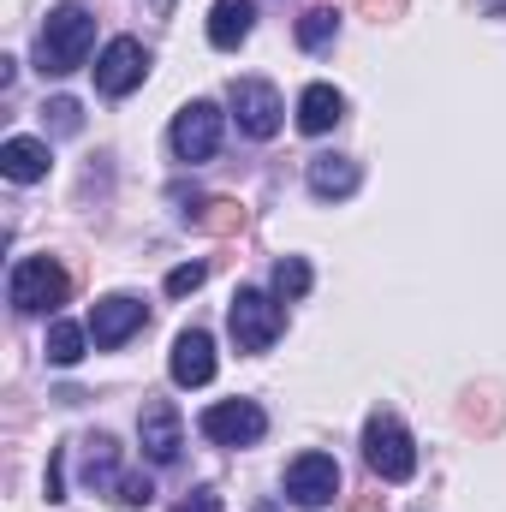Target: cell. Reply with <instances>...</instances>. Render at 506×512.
Instances as JSON below:
<instances>
[{"instance_id":"cell-11","label":"cell","mask_w":506,"mask_h":512,"mask_svg":"<svg viewBox=\"0 0 506 512\" xmlns=\"http://www.w3.org/2000/svg\"><path fill=\"white\" fill-rule=\"evenodd\" d=\"M137 441H143V453H149L155 465H173L179 447H185V435H179V411H173L167 399L143 405V417H137Z\"/></svg>"},{"instance_id":"cell-29","label":"cell","mask_w":506,"mask_h":512,"mask_svg":"<svg viewBox=\"0 0 506 512\" xmlns=\"http://www.w3.org/2000/svg\"><path fill=\"white\" fill-rule=\"evenodd\" d=\"M352 512H381V495H358V501H352Z\"/></svg>"},{"instance_id":"cell-13","label":"cell","mask_w":506,"mask_h":512,"mask_svg":"<svg viewBox=\"0 0 506 512\" xmlns=\"http://www.w3.org/2000/svg\"><path fill=\"white\" fill-rule=\"evenodd\" d=\"M304 179H310V191H316L322 203H334V197H352L364 173H358V161H346V155H310V173H304Z\"/></svg>"},{"instance_id":"cell-27","label":"cell","mask_w":506,"mask_h":512,"mask_svg":"<svg viewBox=\"0 0 506 512\" xmlns=\"http://www.w3.org/2000/svg\"><path fill=\"white\" fill-rule=\"evenodd\" d=\"M173 512H221V495H215V489H197L191 501H179Z\"/></svg>"},{"instance_id":"cell-14","label":"cell","mask_w":506,"mask_h":512,"mask_svg":"<svg viewBox=\"0 0 506 512\" xmlns=\"http://www.w3.org/2000/svg\"><path fill=\"white\" fill-rule=\"evenodd\" d=\"M340 120H346V96H340L334 84H310V90L298 96V131L322 137V131H334Z\"/></svg>"},{"instance_id":"cell-25","label":"cell","mask_w":506,"mask_h":512,"mask_svg":"<svg viewBox=\"0 0 506 512\" xmlns=\"http://www.w3.org/2000/svg\"><path fill=\"white\" fill-rule=\"evenodd\" d=\"M405 6H411V0H358V12H364V18H376V24L405 18Z\"/></svg>"},{"instance_id":"cell-7","label":"cell","mask_w":506,"mask_h":512,"mask_svg":"<svg viewBox=\"0 0 506 512\" xmlns=\"http://www.w3.org/2000/svg\"><path fill=\"white\" fill-rule=\"evenodd\" d=\"M227 102H233V120H239L245 137H274V131H280V114H286V108H280V90H274V84L239 78Z\"/></svg>"},{"instance_id":"cell-28","label":"cell","mask_w":506,"mask_h":512,"mask_svg":"<svg viewBox=\"0 0 506 512\" xmlns=\"http://www.w3.org/2000/svg\"><path fill=\"white\" fill-rule=\"evenodd\" d=\"M465 423H483V429H495V423H501V411H495V405H477V399H471V405H465Z\"/></svg>"},{"instance_id":"cell-18","label":"cell","mask_w":506,"mask_h":512,"mask_svg":"<svg viewBox=\"0 0 506 512\" xmlns=\"http://www.w3.org/2000/svg\"><path fill=\"white\" fill-rule=\"evenodd\" d=\"M84 447V483L90 489H114L120 477H114V465H120V441L114 435H90V441H78Z\"/></svg>"},{"instance_id":"cell-26","label":"cell","mask_w":506,"mask_h":512,"mask_svg":"<svg viewBox=\"0 0 506 512\" xmlns=\"http://www.w3.org/2000/svg\"><path fill=\"white\" fill-rule=\"evenodd\" d=\"M42 489H48V501H66V453L48 459V483H42Z\"/></svg>"},{"instance_id":"cell-2","label":"cell","mask_w":506,"mask_h":512,"mask_svg":"<svg viewBox=\"0 0 506 512\" xmlns=\"http://www.w3.org/2000/svg\"><path fill=\"white\" fill-rule=\"evenodd\" d=\"M364 465L376 471L381 483H405L417 471V447H411V435H405V423L393 411H376L364 423Z\"/></svg>"},{"instance_id":"cell-19","label":"cell","mask_w":506,"mask_h":512,"mask_svg":"<svg viewBox=\"0 0 506 512\" xmlns=\"http://www.w3.org/2000/svg\"><path fill=\"white\" fill-rule=\"evenodd\" d=\"M84 346H90V328H78V322H54V328H48V364L72 370V364L84 358Z\"/></svg>"},{"instance_id":"cell-6","label":"cell","mask_w":506,"mask_h":512,"mask_svg":"<svg viewBox=\"0 0 506 512\" xmlns=\"http://www.w3.org/2000/svg\"><path fill=\"white\" fill-rule=\"evenodd\" d=\"M143 72H149L143 42H137V36H114V42L102 48V60H96V90H102V96H131V90L143 84Z\"/></svg>"},{"instance_id":"cell-22","label":"cell","mask_w":506,"mask_h":512,"mask_svg":"<svg viewBox=\"0 0 506 512\" xmlns=\"http://www.w3.org/2000/svg\"><path fill=\"white\" fill-rule=\"evenodd\" d=\"M108 495H114V501H120L126 512H143L149 501H155V483H149V477H120Z\"/></svg>"},{"instance_id":"cell-4","label":"cell","mask_w":506,"mask_h":512,"mask_svg":"<svg viewBox=\"0 0 506 512\" xmlns=\"http://www.w3.org/2000/svg\"><path fill=\"white\" fill-rule=\"evenodd\" d=\"M227 322H233V340H239V352H268V346L280 340V328H286V310H280L268 292L239 286V292H233V310H227Z\"/></svg>"},{"instance_id":"cell-24","label":"cell","mask_w":506,"mask_h":512,"mask_svg":"<svg viewBox=\"0 0 506 512\" xmlns=\"http://www.w3.org/2000/svg\"><path fill=\"white\" fill-rule=\"evenodd\" d=\"M203 280H209V268H203V262H185V268H173V274H167V292H173V298H185V292H197Z\"/></svg>"},{"instance_id":"cell-3","label":"cell","mask_w":506,"mask_h":512,"mask_svg":"<svg viewBox=\"0 0 506 512\" xmlns=\"http://www.w3.org/2000/svg\"><path fill=\"white\" fill-rule=\"evenodd\" d=\"M66 292H72V280H66V268H60L54 256H24V262L12 268V280H6V298H12V310H24V316L60 310Z\"/></svg>"},{"instance_id":"cell-10","label":"cell","mask_w":506,"mask_h":512,"mask_svg":"<svg viewBox=\"0 0 506 512\" xmlns=\"http://www.w3.org/2000/svg\"><path fill=\"white\" fill-rule=\"evenodd\" d=\"M143 298H131V292H114V298H102L96 310H90V340L102 346V352H114V346H126L131 334L143 328Z\"/></svg>"},{"instance_id":"cell-5","label":"cell","mask_w":506,"mask_h":512,"mask_svg":"<svg viewBox=\"0 0 506 512\" xmlns=\"http://www.w3.org/2000/svg\"><path fill=\"white\" fill-rule=\"evenodd\" d=\"M203 435L221 441V447H251V441L268 435V417H262L256 399H221V405L203 411Z\"/></svg>"},{"instance_id":"cell-12","label":"cell","mask_w":506,"mask_h":512,"mask_svg":"<svg viewBox=\"0 0 506 512\" xmlns=\"http://www.w3.org/2000/svg\"><path fill=\"white\" fill-rule=\"evenodd\" d=\"M173 382L179 387L215 382V340H209L203 328H185V334L173 340Z\"/></svg>"},{"instance_id":"cell-23","label":"cell","mask_w":506,"mask_h":512,"mask_svg":"<svg viewBox=\"0 0 506 512\" xmlns=\"http://www.w3.org/2000/svg\"><path fill=\"white\" fill-rule=\"evenodd\" d=\"M42 114H48V120H54V131H66V137H72V131L84 126V108H78V102H72V96H54V102H48V108H42Z\"/></svg>"},{"instance_id":"cell-20","label":"cell","mask_w":506,"mask_h":512,"mask_svg":"<svg viewBox=\"0 0 506 512\" xmlns=\"http://www.w3.org/2000/svg\"><path fill=\"white\" fill-rule=\"evenodd\" d=\"M334 36H340V12H334V6H310V12L298 18V48L316 54V48H328Z\"/></svg>"},{"instance_id":"cell-30","label":"cell","mask_w":506,"mask_h":512,"mask_svg":"<svg viewBox=\"0 0 506 512\" xmlns=\"http://www.w3.org/2000/svg\"><path fill=\"white\" fill-rule=\"evenodd\" d=\"M477 12H489V18H506V0H477Z\"/></svg>"},{"instance_id":"cell-1","label":"cell","mask_w":506,"mask_h":512,"mask_svg":"<svg viewBox=\"0 0 506 512\" xmlns=\"http://www.w3.org/2000/svg\"><path fill=\"white\" fill-rule=\"evenodd\" d=\"M90 48H96V18L84 6H54L42 24V42H36V66L48 78H66L90 60Z\"/></svg>"},{"instance_id":"cell-31","label":"cell","mask_w":506,"mask_h":512,"mask_svg":"<svg viewBox=\"0 0 506 512\" xmlns=\"http://www.w3.org/2000/svg\"><path fill=\"white\" fill-rule=\"evenodd\" d=\"M167 6H173V0H161V12H167Z\"/></svg>"},{"instance_id":"cell-17","label":"cell","mask_w":506,"mask_h":512,"mask_svg":"<svg viewBox=\"0 0 506 512\" xmlns=\"http://www.w3.org/2000/svg\"><path fill=\"white\" fill-rule=\"evenodd\" d=\"M185 221H191L197 233H215V239H233V233H245V209H239L233 197H209V203L185 209Z\"/></svg>"},{"instance_id":"cell-16","label":"cell","mask_w":506,"mask_h":512,"mask_svg":"<svg viewBox=\"0 0 506 512\" xmlns=\"http://www.w3.org/2000/svg\"><path fill=\"white\" fill-rule=\"evenodd\" d=\"M251 30H256L251 0H215V12H209V42H215V48H239Z\"/></svg>"},{"instance_id":"cell-8","label":"cell","mask_w":506,"mask_h":512,"mask_svg":"<svg viewBox=\"0 0 506 512\" xmlns=\"http://www.w3.org/2000/svg\"><path fill=\"white\" fill-rule=\"evenodd\" d=\"M215 149H221V108L215 102L179 108V120H173V155L179 161H209Z\"/></svg>"},{"instance_id":"cell-9","label":"cell","mask_w":506,"mask_h":512,"mask_svg":"<svg viewBox=\"0 0 506 512\" xmlns=\"http://www.w3.org/2000/svg\"><path fill=\"white\" fill-rule=\"evenodd\" d=\"M286 495H292L298 507H328V501L340 495V465H334L328 453L292 459V465H286Z\"/></svg>"},{"instance_id":"cell-21","label":"cell","mask_w":506,"mask_h":512,"mask_svg":"<svg viewBox=\"0 0 506 512\" xmlns=\"http://www.w3.org/2000/svg\"><path fill=\"white\" fill-rule=\"evenodd\" d=\"M304 292H310V262H304V256H280V262H274V298L292 304V298H304Z\"/></svg>"},{"instance_id":"cell-15","label":"cell","mask_w":506,"mask_h":512,"mask_svg":"<svg viewBox=\"0 0 506 512\" xmlns=\"http://www.w3.org/2000/svg\"><path fill=\"white\" fill-rule=\"evenodd\" d=\"M0 173H6L12 185H36V179L48 173V143H36V137L0 143Z\"/></svg>"}]
</instances>
